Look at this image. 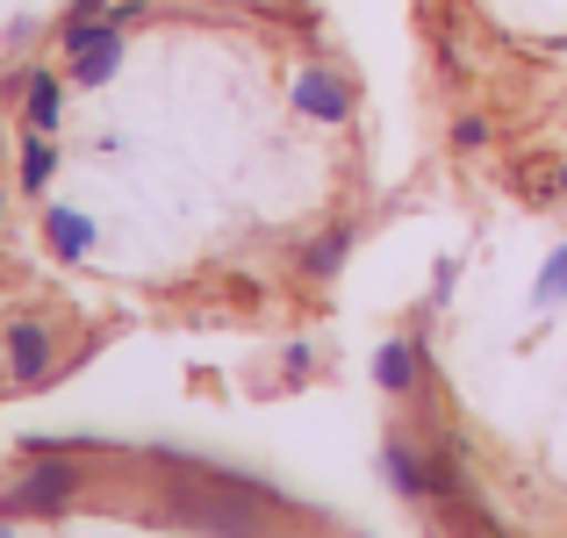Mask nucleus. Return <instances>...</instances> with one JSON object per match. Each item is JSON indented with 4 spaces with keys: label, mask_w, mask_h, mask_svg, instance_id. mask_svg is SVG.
I'll return each mask as SVG.
<instances>
[{
    "label": "nucleus",
    "mask_w": 567,
    "mask_h": 538,
    "mask_svg": "<svg viewBox=\"0 0 567 538\" xmlns=\"http://www.w3.org/2000/svg\"><path fill=\"white\" fill-rule=\"evenodd\" d=\"M80 496H86L80 459H65V453H37L8 488H0V517H65Z\"/></svg>",
    "instance_id": "f257e3e1"
},
{
    "label": "nucleus",
    "mask_w": 567,
    "mask_h": 538,
    "mask_svg": "<svg viewBox=\"0 0 567 538\" xmlns=\"http://www.w3.org/2000/svg\"><path fill=\"white\" fill-rule=\"evenodd\" d=\"M0 366H8V387H43L58 373V323L51 317H8L0 323Z\"/></svg>",
    "instance_id": "f03ea898"
},
{
    "label": "nucleus",
    "mask_w": 567,
    "mask_h": 538,
    "mask_svg": "<svg viewBox=\"0 0 567 538\" xmlns=\"http://www.w3.org/2000/svg\"><path fill=\"white\" fill-rule=\"evenodd\" d=\"M288 108H295V115H309V123H323V130L352 123V86H346V72L323 65V58L295 65V80H288Z\"/></svg>",
    "instance_id": "7ed1b4c3"
},
{
    "label": "nucleus",
    "mask_w": 567,
    "mask_h": 538,
    "mask_svg": "<svg viewBox=\"0 0 567 538\" xmlns=\"http://www.w3.org/2000/svg\"><path fill=\"white\" fill-rule=\"evenodd\" d=\"M374 387L388 402H424V387H431L424 338H388V345H374Z\"/></svg>",
    "instance_id": "20e7f679"
},
{
    "label": "nucleus",
    "mask_w": 567,
    "mask_h": 538,
    "mask_svg": "<svg viewBox=\"0 0 567 538\" xmlns=\"http://www.w3.org/2000/svg\"><path fill=\"white\" fill-rule=\"evenodd\" d=\"M381 482L395 488L402 503L431 510V459H424V438H410V431H388V438H381Z\"/></svg>",
    "instance_id": "39448f33"
},
{
    "label": "nucleus",
    "mask_w": 567,
    "mask_h": 538,
    "mask_svg": "<svg viewBox=\"0 0 567 538\" xmlns=\"http://www.w3.org/2000/svg\"><path fill=\"white\" fill-rule=\"evenodd\" d=\"M43 251H51L58 266H80L86 251H94V216H80V208L51 201V208H43Z\"/></svg>",
    "instance_id": "423d86ee"
},
{
    "label": "nucleus",
    "mask_w": 567,
    "mask_h": 538,
    "mask_svg": "<svg viewBox=\"0 0 567 538\" xmlns=\"http://www.w3.org/2000/svg\"><path fill=\"white\" fill-rule=\"evenodd\" d=\"M65 101H72V80H58V72H29L22 130H37V137H58V123H65Z\"/></svg>",
    "instance_id": "0eeeda50"
},
{
    "label": "nucleus",
    "mask_w": 567,
    "mask_h": 538,
    "mask_svg": "<svg viewBox=\"0 0 567 538\" xmlns=\"http://www.w3.org/2000/svg\"><path fill=\"white\" fill-rule=\"evenodd\" d=\"M123 58H130V29H109L94 51L65 58V80H72V86H109L115 72H123Z\"/></svg>",
    "instance_id": "6e6552de"
},
{
    "label": "nucleus",
    "mask_w": 567,
    "mask_h": 538,
    "mask_svg": "<svg viewBox=\"0 0 567 538\" xmlns=\"http://www.w3.org/2000/svg\"><path fill=\"white\" fill-rule=\"evenodd\" d=\"M346 259H352V223H331V230H317L302 245V280H317V288H323V280L346 273Z\"/></svg>",
    "instance_id": "1a4fd4ad"
},
{
    "label": "nucleus",
    "mask_w": 567,
    "mask_h": 538,
    "mask_svg": "<svg viewBox=\"0 0 567 538\" xmlns=\"http://www.w3.org/2000/svg\"><path fill=\"white\" fill-rule=\"evenodd\" d=\"M51 179H58V137L22 130V152H14V187H22V194H51Z\"/></svg>",
    "instance_id": "9d476101"
},
{
    "label": "nucleus",
    "mask_w": 567,
    "mask_h": 538,
    "mask_svg": "<svg viewBox=\"0 0 567 538\" xmlns=\"http://www.w3.org/2000/svg\"><path fill=\"white\" fill-rule=\"evenodd\" d=\"M532 302H539V309H560V302H567V245L546 259V273H539V288H532Z\"/></svg>",
    "instance_id": "9b49d317"
},
{
    "label": "nucleus",
    "mask_w": 567,
    "mask_h": 538,
    "mask_svg": "<svg viewBox=\"0 0 567 538\" xmlns=\"http://www.w3.org/2000/svg\"><path fill=\"white\" fill-rule=\"evenodd\" d=\"M453 152H467V158H474V152H488V115H474V108H467V115H453Z\"/></svg>",
    "instance_id": "f8f14e48"
},
{
    "label": "nucleus",
    "mask_w": 567,
    "mask_h": 538,
    "mask_svg": "<svg viewBox=\"0 0 567 538\" xmlns=\"http://www.w3.org/2000/svg\"><path fill=\"white\" fill-rule=\"evenodd\" d=\"M280 373H288V381H309V373H317V345H302V338H295V345L280 352Z\"/></svg>",
    "instance_id": "ddd939ff"
},
{
    "label": "nucleus",
    "mask_w": 567,
    "mask_h": 538,
    "mask_svg": "<svg viewBox=\"0 0 567 538\" xmlns=\"http://www.w3.org/2000/svg\"><path fill=\"white\" fill-rule=\"evenodd\" d=\"M115 8H123V0H72L65 14H86V22H94V14H115Z\"/></svg>",
    "instance_id": "4468645a"
},
{
    "label": "nucleus",
    "mask_w": 567,
    "mask_h": 538,
    "mask_svg": "<svg viewBox=\"0 0 567 538\" xmlns=\"http://www.w3.org/2000/svg\"><path fill=\"white\" fill-rule=\"evenodd\" d=\"M554 187H560V194H567V158H560V166H554Z\"/></svg>",
    "instance_id": "2eb2a0df"
},
{
    "label": "nucleus",
    "mask_w": 567,
    "mask_h": 538,
    "mask_svg": "<svg viewBox=\"0 0 567 538\" xmlns=\"http://www.w3.org/2000/svg\"><path fill=\"white\" fill-rule=\"evenodd\" d=\"M0 230H8V187H0Z\"/></svg>",
    "instance_id": "dca6fc26"
},
{
    "label": "nucleus",
    "mask_w": 567,
    "mask_h": 538,
    "mask_svg": "<svg viewBox=\"0 0 567 538\" xmlns=\"http://www.w3.org/2000/svg\"><path fill=\"white\" fill-rule=\"evenodd\" d=\"M0 538H14V517H0Z\"/></svg>",
    "instance_id": "f3484780"
},
{
    "label": "nucleus",
    "mask_w": 567,
    "mask_h": 538,
    "mask_svg": "<svg viewBox=\"0 0 567 538\" xmlns=\"http://www.w3.org/2000/svg\"><path fill=\"white\" fill-rule=\"evenodd\" d=\"M0 158H8V144H0Z\"/></svg>",
    "instance_id": "a211bd4d"
}]
</instances>
